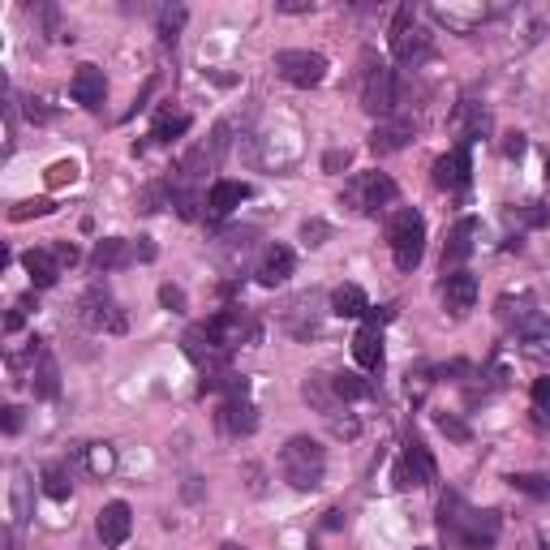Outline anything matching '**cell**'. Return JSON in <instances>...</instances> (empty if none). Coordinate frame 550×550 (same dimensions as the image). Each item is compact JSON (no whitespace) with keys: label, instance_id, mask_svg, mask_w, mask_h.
<instances>
[{"label":"cell","instance_id":"cell-1","mask_svg":"<svg viewBox=\"0 0 550 550\" xmlns=\"http://www.w3.org/2000/svg\"><path fill=\"white\" fill-rule=\"evenodd\" d=\"M439 529L452 542L465 546V550H490L499 542V533H503V520H499V512H490V508L486 512L469 508L456 490H447V495L439 499Z\"/></svg>","mask_w":550,"mask_h":550},{"label":"cell","instance_id":"cell-2","mask_svg":"<svg viewBox=\"0 0 550 550\" xmlns=\"http://www.w3.org/2000/svg\"><path fill=\"white\" fill-rule=\"evenodd\" d=\"M280 469H284V482L293 490H314L323 486V473H327V452L323 443L310 439V434H293L280 452Z\"/></svg>","mask_w":550,"mask_h":550},{"label":"cell","instance_id":"cell-3","mask_svg":"<svg viewBox=\"0 0 550 550\" xmlns=\"http://www.w3.org/2000/svg\"><path fill=\"white\" fill-rule=\"evenodd\" d=\"M503 323H512L520 353L533 357V361H550V314H542L529 297H520L516 310L503 301Z\"/></svg>","mask_w":550,"mask_h":550},{"label":"cell","instance_id":"cell-4","mask_svg":"<svg viewBox=\"0 0 550 550\" xmlns=\"http://www.w3.org/2000/svg\"><path fill=\"white\" fill-rule=\"evenodd\" d=\"M387 245H392L396 267L400 271H413L417 263H422V254H426V220L413 207L396 211L392 224H387Z\"/></svg>","mask_w":550,"mask_h":550},{"label":"cell","instance_id":"cell-5","mask_svg":"<svg viewBox=\"0 0 550 550\" xmlns=\"http://www.w3.org/2000/svg\"><path fill=\"white\" fill-rule=\"evenodd\" d=\"M340 202L353 215H374V211H383L396 202V181L387 177V172H357V177L344 185Z\"/></svg>","mask_w":550,"mask_h":550},{"label":"cell","instance_id":"cell-6","mask_svg":"<svg viewBox=\"0 0 550 550\" xmlns=\"http://www.w3.org/2000/svg\"><path fill=\"white\" fill-rule=\"evenodd\" d=\"M74 310H78V323H82L86 331H108V336H121V331H125L121 301L112 297L104 284H91V288H86Z\"/></svg>","mask_w":550,"mask_h":550},{"label":"cell","instance_id":"cell-7","mask_svg":"<svg viewBox=\"0 0 550 550\" xmlns=\"http://www.w3.org/2000/svg\"><path fill=\"white\" fill-rule=\"evenodd\" d=\"M430 48H434V35L426 31L422 22H417V13L404 5L396 13V22H392V56H396L400 65H422L426 56H430Z\"/></svg>","mask_w":550,"mask_h":550},{"label":"cell","instance_id":"cell-8","mask_svg":"<svg viewBox=\"0 0 550 550\" xmlns=\"http://www.w3.org/2000/svg\"><path fill=\"white\" fill-rule=\"evenodd\" d=\"M396 104H400V82H396V74L387 65H374L370 56H366V78H361V108L370 112V117H379V121H387L396 112Z\"/></svg>","mask_w":550,"mask_h":550},{"label":"cell","instance_id":"cell-9","mask_svg":"<svg viewBox=\"0 0 550 550\" xmlns=\"http://www.w3.org/2000/svg\"><path fill=\"white\" fill-rule=\"evenodd\" d=\"M155 258V245L147 237H138V241H125V237H104L91 250V263L95 271H121L129 263H151Z\"/></svg>","mask_w":550,"mask_h":550},{"label":"cell","instance_id":"cell-10","mask_svg":"<svg viewBox=\"0 0 550 550\" xmlns=\"http://www.w3.org/2000/svg\"><path fill=\"white\" fill-rule=\"evenodd\" d=\"M275 74L284 82L301 86V91H310L327 78V56L318 52H306V48H288V52H275Z\"/></svg>","mask_w":550,"mask_h":550},{"label":"cell","instance_id":"cell-11","mask_svg":"<svg viewBox=\"0 0 550 550\" xmlns=\"http://www.w3.org/2000/svg\"><path fill=\"white\" fill-rule=\"evenodd\" d=\"M392 482H396V490H413V486H430L434 482V456L426 452L422 439L404 443V456L396 460Z\"/></svg>","mask_w":550,"mask_h":550},{"label":"cell","instance_id":"cell-12","mask_svg":"<svg viewBox=\"0 0 550 550\" xmlns=\"http://www.w3.org/2000/svg\"><path fill=\"white\" fill-rule=\"evenodd\" d=\"M207 336L220 344V349H241V344H250V340H258V327H254V318L250 314H241V310H220L215 318H207Z\"/></svg>","mask_w":550,"mask_h":550},{"label":"cell","instance_id":"cell-13","mask_svg":"<svg viewBox=\"0 0 550 550\" xmlns=\"http://www.w3.org/2000/svg\"><path fill=\"white\" fill-rule=\"evenodd\" d=\"M181 349H185V357H190L198 370H207V374H220L228 366V349H220V344L207 336V327H190V331H185Z\"/></svg>","mask_w":550,"mask_h":550},{"label":"cell","instance_id":"cell-14","mask_svg":"<svg viewBox=\"0 0 550 550\" xmlns=\"http://www.w3.org/2000/svg\"><path fill=\"white\" fill-rule=\"evenodd\" d=\"M469 177H473L469 142H460L456 151H447V155L434 159V185H439V190H447V194H452V190H465Z\"/></svg>","mask_w":550,"mask_h":550},{"label":"cell","instance_id":"cell-15","mask_svg":"<svg viewBox=\"0 0 550 550\" xmlns=\"http://www.w3.org/2000/svg\"><path fill=\"white\" fill-rule=\"evenodd\" d=\"M477 306V275L469 271H447L443 275V310L452 318H465Z\"/></svg>","mask_w":550,"mask_h":550},{"label":"cell","instance_id":"cell-16","mask_svg":"<svg viewBox=\"0 0 550 550\" xmlns=\"http://www.w3.org/2000/svg\"><path fill=\"white\" fill-rule=\"evenodd\" d=\"M95 529H99V542H104L108 550H117L129 542V533H134V512H129V503H104V512H99L95 520Z\"/></svg>","mask_w":550,"mask_h":550},{"label":"cell","instance_id":"cell-17","mask_svg":"<svg viewBox=\"0 0 550 550\" xmlns=\"http://www.w3.org/2000/svg\"><path fill=\"white\" fill-rule=\"evenodd\" d=\"M69 95H74V104H82L86 112H95L99 104H104V95H108V82H104V69L99 65H78L74 69V78H69Z\"/></svg>","mask_w":550,"mask_h":550},{"label":"cell","instance_id":"cell-18","mask_svg":"<svg viewBox=\"0 0 550 550\" xmlns=\"http://www.w3.org/2000/svg\"><path fill=\"white\" fill-rule=\"evenodd\" d=\"M215 422H220L224 434H233V439H241V434H254L258 430V409L250 396H228L220 404V413H215Z\"/></svg>","mask_w":550,"mask_h":550},{"label":"cell","instance_id":"cell-19","mask_svg":"<svg viewBox=\"0 0 550 550\" xmlns=\"http://www.w3.org/2000/svg\"><path fill=\"white\" fill-rule=\"evenodd\" d=\"M477 233H482V224H477L473 215L456 220V228H452V233H447V241H443V271H460V263H465V258L473 254Z\"/></svg>","mask_w":550,"mask_h":550},{"label":"cell","instance_id":"cell-20","mask_svg":"<svg viewBox=\"0 0 550 550\" xmlns=\"http://www.w3.org/2000/svg\"><path fill=\"white\" fill-rule=\"evenodd\" d=\"M293 267H297V258L288 245H267L263 258H258V267H254V280L263 288H280L288 275H293Z\"/></svg>","mask_w":550,"mask_h":550},{"label":"cell","instance_id":"cell-21","mask_svg":"<svg viewBox=\"0 0 550 550\" xmlns=\"http://www.w3.org/2000/svg\"><path fill=\"white\" fill-rule=\"evenodd\" d=\"M413 138V121L409 117H387L379 121V129L370 134V151L374 155H392V151H404Z\"/></svg>","mask_w":550,"mask_h":550},{"label":"cell","instance_id":"cell-22","mask_svg":"<svg viewBox=\"0 0 550 550\" xmlns=\"http://www.w3.org/2000/svg\"><path fill=\"white\" fill-rule=\"evenodd\" d=\"M22 267H26V275H31V284H35V288H52V284L65 275L61 258L52 254V245H39V250H26V254H22Z\"/></svg>","mask_w":550,"mask_h":550},{"label":"cell","instance_id":"cell-23","mask_svg":"<svg viewBox=\"0 0 550 550\" xmlns=\"http://www.w3.org/2000/svg\"><path fill=\"white\" fill-rule=\"evenodd\" d=\"M353 357H357L361 370L379 374V370H383V327L361 323V331L353 336Z\"/></svg>","mask_w":550,"mask_h":550},{"label":"cell","instance_id":"cell-24","mask_svg":"<svg viewBox=\"0 0 550 550\" xmlns=\"http://www.w3.org/2000/svg\"><path fill=\"white\" fill-rule=\"evenodd\" d=\"M245 198H250V185L245 181H215L211 194H207V211L220 220V215H233Z\"/></svg>","mask_w":550,"mask_h":550},{"label":"cell","instance_id":"cell-25","mask_svg":"<svg viewBox=\"0 0 550 550\" xmlns=\"http://www.w3.org/2000/svg\"><path fill=\"white\" fill-rule=\"evenodd\" d=\"M331 314L336 318H366L370 314V297L361 284H340L336 293H331Z\"/></svg>","mask_w":550,"mask_h":550},{"label":"cell","instance_id":"cell-26","mask_svg":"<svg viewBox=\"0 0 550 550\" xmlns=\"http://www.w3.org/2000/svg\"><path fill=\"white\" fill-rule=\"evenodd\" d=\"M31 387H35V396L43 400H52V396H61V366H56V357L43 349L39 361H35V370H31Z\"/></svg>","mask_w":550,"mask_h":550},{"label":"cell","instance_id":"cell-27","mask_svg":"<svg viewBox=\"0 0 550 550\" xmlns=\"http://www.w3.org/2000/svg\"><path fill=\"white\" fill-rule=\"evenodd\" d=\"M39 482H43V495H48V499H69V486H74V482H69V473H65V465H56V460H52V465H43Z\"/></svg>","mask_w":550,"mask_h":550},{"label":"cell","instance_id":"cell-28","mask_svg":"<svg viewBox=\"0 0 550 550\" xmlns=\"http://www.w3.org/2000/svg\"><path fill=\"white\" fill-rule=\"evenodd\" d=\"M26 520H31V482L22 469H13V525H26Z\"/></svg>","mask_w":550,"mask_h":550},{"label":"cell","instance_id":"cell-29","mask_svg":"<svg viewBox=\"0 0 550 550\" xmlns=\"http://www.w3.org/2000/svg\"><path fill=\"white\" fill-rule=\"evenodd\" d=\"M331 387H336V400H366L374 387L361 379V374H336V379H331Z\"/></svg>","mask_w":550,"mask_h":550},{"label":"cell","instance_id":"cell-30","mask_svg":"<svg viewBox=\"0 0 550 550\" xmlns=\"http://www.w3.org/2000/svg\"><path fill=\"white\" fill-rule=\"evenodd\" d=\"M112 465H117V452H112L108 443H91V447H86V469H91L95 477H108Z\"/></svg>","mask_w":550,"mask_h":550},{"label":"cell","instance_id":"cell-31","mask_svg":"<svg viewBox=\"0 0 550 550\" xmlns=\"http://www.w3.org/2000/svg\"><path fill=\"white\" fill-rule=\"evenodd\" d=\"M508 482H512L516 490H525V495H533V499H550V477H538V473H512Z\"/></svg>","mask_w":550,"mask_h":550},{"label":"cell","instance_id":"cell-32","mask_svg":"<svg viewBox=\"0 0 550 550\" xmlns=\"http://www.w3.org/2000/svg\"><path fill=\"white\" fill-rule=\"evenodd\" d=\"M185 129H190V117H159L155 129H151V138L155 142H172V138H181Z\"/></svg>","mask_w":550,"mask_h":550},{"label":"cell","instance_id":"cell-33","mask_svg":"<svg viewBox=\"0 0 550 550\" xmlns=\"http://www.w3.org/2000/svg\"><path fill=\"white\" fill-rule=\"evenodd\" d=\"M74 181H78V164H74V159H56V164L48 168V185H52V190L74 185Z\"/></svg>","mask_w":550,"mask_h":550},{"label":"cell","instance_id":"cell-34","mask_svg":"<svg viewBox=\"0 0 550 550\" xmlns=\"http://www.w3.org/2000/svg\"><path fill=\"white\" fill-rule=\"evenodd\" d=\"M52 211H56V207H52L48 198H26V202H18V207L9 211V220L22 224V220H31V215H52Z\"/></svg>","mask_w":550,"mask_h":550},{"label":"cell","instance_id":"cell-35","mask_svg":"<svg viewBox=\"0 0 550 550\" xmlns=\"http://www.w3.org/2000/svg\"><path fill=\"white\" fill-rule=\"evenodd\" d=\"M181 22H185V9H164V18H159V35H164V43H177Z\"/></svg>","mask_w":550,"mask_h":550},{"label":"cell","instance_id":"cell-36","mask_svg":"<svg viewBox=\"0 0 550 550\" xmlns=\"http://www.w3.org/2000/svg\"><path fill=\"white\" fill-rule=\"evenodd\" d=\"M439 430L447 434V439H456V443H469V426L460 422V417H452V413H439Z\"/></svg>","mask_w":550,"mask_h":550},{"label":"cell","instance_id":"cell-37","mask_svg":"<svg viewBox=\"0 0 550 550\" xmlns=\"http://www.w3.org/2000/svg\"><path fill=\"white\" fill-rule=\"evenodd\" d=\"M331 237V224H323V220H306L301 224V241L306 245H323Z\"/></svg>","mask_w":550,"mask_h":550},{"label":"cell","instance_id":"cell-38","mask_svg":"<svg viewBox=\"0 0 550 550\" xmlns=\"http://www.w3.org/2000/svg\"><path fill=\"white\" fill-rule=\"evenodd\" d=\"M172 207H177L181 220H198V194H190V190L172 194Z\"/></svg>","mask_w":550,"mask_h":550},{"label":"cell","instance_id":"cell-39","mask_svg":"<svg viewBox=\"0 0 550 550\" xmlns=\"http://www.w3.org/2000/svg\"><path fill=\"white\" fill-rule=\"evenodd\" d=\"M327 422H331V434H336V439H357V417H336V413H331L327 417Z\"/></svg>","mask_w":550,"mask_h":550},{"label":"cell","instance_id":"cell-40","mask_svg":"<svg viewBox=\"0 0 550 550\" xmlns=\"http://www.w3.org/2000/svg\"><path fill=\"white\" fill-rule=\"evenodd\" d=\"M159 301H164V306H168L172 314H181V310H185V293H181L177 284H164V288H159Z\"/></svg>","mask_w":550,"mask_h":550},{"label":"cell","instance_id":"cell-41","mask_svg":"<svg viewBox=\"0 0 550 550\" xmlns=\"http://www.w3.org/2000/svg\"><path fill=\"white\" fill-rule=\"evenodd\" d=\"M314 0H275V13H310Z\"/></svg>","mask_w":550,"mask_h":550},{"label":"cell","instance_id":"cell-42","mask_svg":"<svg viewBox=\"0 0 550 550\" xmlns=\"http://www.w3.org/2000/svg\"><path fill=\"white\" fill-rule=\"evenodd\" d=\"M533 404H538V409H546V404H550V374L533 383Z\"/></svg>","mask_w":550,"mask_h":550},{"label":"cell","instance_id":"cell-43","mask_svg":"<svg viewBox=\"0 0 550 550\" xmlns=\"http://www.w3.org/2000/svg\"><path fill=\"white\" fill-rule=\"evenodd\" d=\"M22 430V409H18V404H9V409H5V434H18Z\"/></svg>","mask_w":550,"mask_h":550},{"label":"cell","instance_id":"cell-44","mask_svg":"<svg viewBox=\"0 0 550 550\" xmlns=\"http://www.w3.org/2000/svg\"><path fill=\"white\" fill-rule=\"evenodd\" d=\"M503 151H508V155H525V134H508Z\"/></svg>","mask_w":550,"mask_h":550},{"label":"cell","instance_id":"cell-45","mask_svg":"<svg viewBox=\"0 0 550 550\" xmlns=\"http://www.w3.org/2000/svg\"><path fill=\"white\" fill-rule=\"evenodd\" d=\"M340 164H349V151H331V155L323 159V168H340Z\"/></svg>","mask_w":550,"mask_h":550},{"label":"cell","instance_id":"cell-46","mask_svg":"<svg viewBox=\"0 0 550 550\" xmlns=\"http://www.w3.org/2000/svg\"><path fill=\"white\" fill-rule=\"evenodd\" d=\"M220 550H245V546H237V542H224V546H220Z\"/></svg>","mask_w":550,"mask_h":550},{"label":"cell","instance_id":"cell-47","mask_svg":"<svg viewBox=\"0 0 550 550\" xmlns=\"http://www.w3.org/2000/svg\"><path fill=\"white\" fill-rule=\"evenodd\" d=\"M542 112H546V121H550V91H546V108Z\"/></svg>","mask_w":550,"mask_h":550},{"label":"cell","instance_id":"cell-48","mask_svg":"<svg viewBox=\"0 0 550 550\" xmlns=\"http://www.w3.org/2000/svg\"><path fill=\"white\" fill-rule=\"evenodd\" d=\"M546 177H550V159H546Z\"/></svg>","mask_w":550,"mask_h":550},{"label":"cell","instance_id":"cell-49","mask_svg":"<svg viewBox=\"0 0 550 550\" xmlns=\"http://www.w3.org/2000/svg\"><path fill=\"white\" fill-rule=\"evenodd\" d=\"M417 550H434V546H417Z\"/></svg>","mask_w":550,"mask_h":550}]
</instances>
